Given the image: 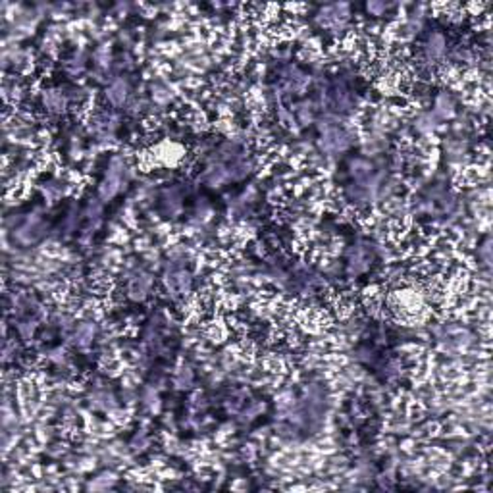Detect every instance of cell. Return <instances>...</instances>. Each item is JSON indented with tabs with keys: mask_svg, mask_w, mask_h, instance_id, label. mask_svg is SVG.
I'll return each mask as SVG.
<instances>
[{
	"mask_svg": "<svg viewBox=\"0 0 493 493\" xmlns=\"http://www.w3.org/2000/svg\"><path fill=\"white\" fill-rule=\"evenodd\" d=\"M91 55H87V50L81 47H76L69 56H66V60L62 64L64 68V74L69 77V79H77L79 76H83L87 72V66H89Z\"/></svg>",
	"mask_w": 493,
	"mask_h": 493,
	"instance_id": "9c48e42d",
	"label": "cell"
},
{
	"mask_svg": "<svg viewBox=\"0 0 493 493\" xmlns=\"http://www.w3.org/2000/svg\"><path fill=\"white\" fill-rule=\"evenodd\" d=\"M449 41L443 31L439 29H426L420 37L418 45V58L416 68L430 69L438 74L439 68H443L447 62V52H449Z\"/></svg>",
	"mask_w": 493,
	"mask_h": 493,
	"instance_id": "7a4b0ae2",
	"label": "cell"
},
{
	"mask_svg": "<svg viewBox=\"0 0 493 493\" xmlns=\"http://www.w3.org/2000/svg\"><path fill=\"white\" fill-rule=\"evenodd\" d=\"M120 480L112 468L104 470V472L96 474L95 478H91L87 484H85V489H93V492H104V489H110V487L116 486V482Z\"/></svg>",
	"mask_w": 493,
	"mask_h": 493,
	"instance_id": "5bb4252c",
	"label": "cell"
},
{
	"mask_svg": "<svg viewBox=\"0 0 493 493\" xmlns=\"http://www.w3.org/2000/svg\"><path fill=\"white\" fill-rule=\"evenodd\" d=\"M324 466H326L329 476H341L349 470V459L345 455H334L324 463Z\"/></svg>",
	"mask_w": 493,
	"mask_h": 493,
	"instance_id": "e0dca14e",
	"label": "cell"
},
{
	"mask_svg": "<svg viewBox=\"0 0 493 493\" xmlns=\"http://www.w3.org/2000/svg\"><path fill=\"white\" fill-rule=\"evenodd\" d=\"M187 191L179 183L166 185L162 191L158 193V214L166 220L178 218L183 210Z\"/></svg>",
	"mask_w": 493,
	"mask_h": 493,
	"instance_id": "8992f818",
	"label": "cell"
},
{
	"mask_svg": "<svg viewBox=\"0 0 493 493\" xmlns=\"http://www.w3.org/2000/svg\"><path fill=\"white\" fill-rule=\"evenodd\" d=\"M139 407L147 412L149 416H157L158 412L162 411V399L158 393V387L152 384H144L139 390Z\"/></svg>",
	"mask_w": 493,
	"mask_h": 493,
	"instance_id": "7c38bea8",
	"label": "cell"
},
{
	"mask_svg": "<svg viewBox=\"0 0 493 493\" xmlns=\"http://www.w3.org/2000/svg\"><path fill=\"white\" fill-rule=\"evenodd\" d=\"M74 189V183L66 176H42L39 181V191L45 203H60Z\"/></svg>",
	"mask_w": 493,
	"mask_h": 493,
	"instance_id": "ba28073f",
	"label": "cell"
},
{
	"mask_svg": "<svg viewBox=\"0 0 493 493\" xmlns=\"http://www.w3.org/2000/svg\"><path fill=\"white\" fill-rule=\"evenodd\" d=\"M131 179H133V166H131L130 158L120 152L110 154L106 157L103 179L96 187V197L106 205L130 187Z\"/></svg>",
	"mask_w": 493,
	"mask_h": 493,
	"instance_id": "6da1fadb",
	"label": "cell"
},
{
	"mask_svg": "<svg viewBox=\"0 0 493 493\" xmlns=\"http://www.w3.org/2000/svg\"><path fill=\"white\" fill-rule=\"evenodd\" d=\"M431 112L446 123L449 120H455V116L459 114V98L455 95V91L451 87H443L434 93L431 96Z\"/></svg>",
	"mask_w": 493,
	"mask_h": 493,
	"instance_id": "52a82bcc",
	"label": "cell"
},
{
	"mask_svg": "<svg viewBox=\"0 0 493 493\" xmlns=\"http://www.w3.org/2000/svg\"><path fill=\"white\" fill-rule=\"evenodd\" d=\"M291 110H293L295 118H297V123H299L301 128H310V125H314L316 118H318V114H320V110H318L314 101H312V98H305V96L299 98V101L291 106Z\"/></svg>",
	"mask_w": 493,
	"mask_h": 493,
	"instance_id": "8fae6325",
	"label": "cell"
},
{
	"mask_svg": "<svg viewBox=\"0 0 493 493\" xmlns=\"http://www.w3.org/2000/svg\"><path fill=\"white\" fill-rule=\"evenodd\" d=\"M14 324V336L20 339L23 345H31V341L37 336V332L41 329V320H37L33 316H23V318H12Z\"/></svg>",
	"mask_w": 493,
	"mask_h": 493,
	"instance_id": "30bf717a",
	"label": "cell"
},
{
	"mask_svg": "<svg viewBox=\"0 0 493 493\" xmlns=\"http://www.w3.org/2000/svg\"><path fill=\"white\" fill-rule=\"evenodd\" d=\"M151 434L144 430V428H139V430L133 431V436H131L128 443H130L131 453H144L151 447Z\"/></svg>",
	"mask_w": 493,
	"mask_h": 493,
	"instance_id": "2e32d148",
	"label": "cell"
},
{
	"mask_svg": "<svg viewBox=\"0 0 493 493\" xmlns=\"http://www.w3.org/2000/svg\"><path fill=\"white\" fill-rule=\"evenodd\" d=\"M37 104H39L42 114L52 118L64 116V114H68L69 110H72L68 93H66L62 83H50L47 87H42L39 91V96H37Z\"/></svg>",
	"mask_w": 493,
	"mask_h": 493,
	"instance_id": "3957f363",
	"label": "cell"
},
{
	"mask_svg": "<svg viewBox=\"0 0 493 493\" xmlns=\"http://www.w3.org/2000/svg\"><path fill=\"white\" fill-rule=\"evenodd\" d=\"M133 96V81L130 74H120L110 79L103 89V101L106 108L123 110Z\"/></svg>",
	"mask_w": 493,
	"mask_h": 493,
	"instance_id": "277c9868",
	"label": "cell"
},
{
	"mask_svg": "<svg viewBox=\"0 0 493 493\" xmlns=\"http://www.w3.org/2000/svg\"><path fill=\"white\" fill-rule=\"evenodd\" d=\"M171 384L178 391H189L195 385V370L191 364H181L171 378Z\"/></svg>",
	"mask_w": 493,
	"mask_h": 493,
	"instance_id": "4fadbf2b",
	"label": "cell"
},
{
	"mask_svg": "<svg viewBox=\"0 0 493 493\" xmlns=\"http://www.w3.org/2000/svg\"><path fill=\"white\" fill-rule=\"evenodd\" d=\"M101 337V324L95 316H85L81 320H77L76 328L69 332L68 336H64V343L68 347H74L77 351H87L93 347V343Z\"/></svg>",
	"mask_w": 493,
	"mask_h": 493,
	"instance_id": "5b68a950",
	"label": "cell"
},
{
	"mask_svg": "<svg viewBox=\"0 0 493 493\" xmlns=\"http://www.w3.org/2000/svg\"><path fill=\"white\" fill-rule=\"evenodd\" d=\"M264 401H261V399H253V401H249L246 403V407H243L237 414H239V420L241 424H245V422H251V420H254L256 416H261L262 411H264Z\"/></svg>",
	"mask_w": 493,
	"mask_h": 493,
	"instance_id": "9a60e30c",
	"label": "cell"
}]
</instances>
